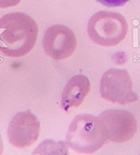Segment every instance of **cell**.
Here are the masks:
<instances>
[{"mask_svg":"<svg viewBox=\"0 0 140 155\" xmlns=\"http://www.w3.org/2000/svg\"><path fill=\"white\" fill-rule=\"evenodd\" d=\"M66 142L79 154H92L107 142L104 126L98 117L83 114L75 117L68 129Z\"/></svg>","mask_w":140,"mask_h":155,"instance_id":"2","label":"cell"},{"mask_svg":"<svg viewBox=\"0 0 140 155\" xmlns=\"http://www.w3.org/2000/svg\"><path fill=\"white\" fill-rule=\"evenodd\" d=\"M41 131V124L31 110L20 111L9 122L8 140L12 147L24 150L37 141Z\"/></svg>","mask_w":140,"mask_h":155,"instance_id":"6","label":"cell"},{"mask_svg":"<svg viewBox=\"0 0 140 155\" xmlns=\"http://www.w3.org/2000/svg\"><path fill=\"white\" fill-rule=\"evenodd\" d=\"M106 132L107 141L125 143L137 132V119L134 114L123 109H107L98 115Z\"/></svg>","mask_w":140,"mask_h":155,"instance_id":"5","label":"cell"},{"mask_svg":"<svg viewBox=\"0 0 140 155\" xmlns=\"http://www.w3.org/2000/svg\"><path fill=\"white\" fill-rule=\"evenodd\" d=\"M100 94L105 101L125 105L138 101L128 71L124 69H108L100 81Z\"/></svg>","mask_w":140,"mask_h":155,"instance_id":"4","label":"cell"},{"mask_svg":"<svg viewBox=\"0 0 140 155\" xmlns=\"http://www.w3.org/2000/svg\"><path fill=\"white\" fill-rule=\"evenodd\" d=\"M87 32L94 44L114 47L125 39L128 33V23L121 13L98 11L89 19Z\"/></svg>","mask_w":140,"mask_h":155,"instance_id":"3","label":"cell"},{"mask_svg":"<svg viewBox=\"0 0 140 155\" xmlns=\"http://www.w3.org/2000/svg\"><path fill=\"white\" fill-rule=\"evenodd\" d=\"M100 3H102L103 6L111 7V8H114V7H122L125 6L127 2H129L130 0H96Z\"/></svg>","mask_w":140,"mask_h":155,"instance_id":"9","label":"cell"},{"mask_svg":"<svg viewBox=\"0 0 140 155\" xmlns=\"http://www.w3.org/2000/svg\"><path fill=\"white\" fill-rule=\"evenodd\" d=\"M3 152V142L2 138H1V133H0V154H2Z\"/></svg>","mask_w":140,"mask_h":155,"instance_id":"11","label":"cell"},{"mask_svg":"<svg viewBox=\"0 0 140 155\" xmlns=\"http://www.w3.org/2000/svg\"><path fill=\"white\" fill-rule=\"evenodd\" d=\"M43 48L45 54L55 60L69 58L76 51V34L66 25H52L45 31L43 36Z\"/></svg>","mask_w":140,"mask_h":155,"instance_id":"7","label":"cell"},{"mask_svg":"<svg viewBox=\"0 0 140 155\" xmlns=\"http://www.w3.org/2000/svg\"><path fill=\"white\" fill-rule=\"evenodd\" d=\"M21 2V0H0V9L12 8L18 6Z\"/></svg>","mask_w":140,"mask_h":155,"instance_id":"10","label":"cell"},{"mask_svg":"<svg viewBox=\"0 0 140 155\" xmlns=\"http://www.w3.org/2000/svg\"><path fill=\"white\" fill-rule=\"evenodd\" d=\"M91 90L89 78L83 74H76L70 78L62 93L60 106L65 111H71L83 103Z\"/></svg>","mask_w":140,"mask_h":155,"instance_id":"8","label":"cell"},{"mask_svg":"<svg viewBox=\"0 0 140 155\" xmlns=\"http://www.w3.org/2000/svg\"><path fill=\"white\" fill-rule=\"evenodd\" d=\"M38 35L35 20L23 12H12L0 18V51L11 58L28 55Z\"/></svg>","mask_w":140,"mask_h":155,"instance_id":"1","label":"cell"}]
</instances>
